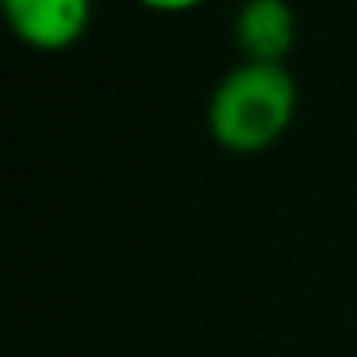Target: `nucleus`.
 Returning <instances> with one entry per match:
<instances>
[{"instance_id":"obj_1","label":"nucleus","mask_w":357,"mask_h":357,"mask_svg":"<svg viewBox=\"0 0 357 357\" xmlns=\"http://www.w3.org/2000/svg\"><path fill=\"white\" fill-rule=\"evenodd\" d=\"M296 81L284 66L238 62L208 100V131L227 154H261L296 116Z\"/></svg>"},{"instance_id":"obj_2","label":"nucleus","mask_w":357,"mask_h":357,"mask_svg":"<svg viewBox=\"0 0 357 357\" xmlns=\"http://www.w3.org/2000/svg\"><path fill=\"white\" fill-rule=\"evenodd\" d=\"M8 24L27 47L66 50L85 35L93 0H4Z\"/></svg>"},{"instance_id":"obj_3","label":"nucleus","mask_w":357,"mask_h":357,"mask_svg":"<svg viewBox=\"0 0 357 357\" xmlns=\"http://www.w3.org/2000/svg\"><path fill=\"white\" fill-rule=\"evenodd\" d=\"M296 43V12L288 0H246L234 12V47L242 62L284 66Z\"/></svg>"},{"instance_id":"obj_4","label":"nucleus","mask_w":357,"mask_h":357,"mask_svg":"<svg viewBox=\"0 0 357 357\" xmlns=\"http://www.w3.org/2000/svg\"><path fill=\"white\" fill-rule=\"evenodd\" d=\"M139 4H146L154 12H188L196 4H204V0H139Z\"/></svg>"}]
</instances>
